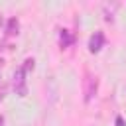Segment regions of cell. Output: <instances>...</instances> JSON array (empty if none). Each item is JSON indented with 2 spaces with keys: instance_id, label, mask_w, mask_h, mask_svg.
<instances>
[{
  "instance_id": "6da1fadb",
  "label": "cell",
  "mask_w": 126,
  "mask_h": 126,
  "mask_svg": "<svg viewBox=\"0 0 126 126\" xmlns=\"http://www.w3.org/2000/svg\"><path fill=\"white\" fill-rule=\"evenodd\" d=\"M96 89H98V79L91 73L85 75V81H83V94H85V102H91L93 96L96 94Z\"/></svg>"
},
{
  "instance_id": "7a4b0ae2",
  "label": "cell",
  "mask_w": 126,
  "mask_h": 126,
  "mask_svg": "<svg viewBox=\"0 0 126 126\" xmlns=\"http://www.w3.org/2000/svg\"><path fill=\"white\" fill-rule=\"evenodd\" d=\"M14 91L20 96H26V93H28V87H26V71L22 67L14 73Z\"/></svg>"
},
{
  "instance_id": "3957f363",
  "label": "cell",
  "mask_w": 126,
  "mask_h": 126,
  "mask_svg": "<svg viewBox=\"0 0 126 126\" xmlns=\"http://www.w3.org/2000/svg\"><path fill=\"white\" fill-rule=\"evenodd\" d=\"M102 45H104V33L102 32H94V35H91V39H89V51L96 53V51H100Z\"/></svg>"
},
{
  "instance_id": "277c9868",
  "label": "cell",
  "mask_w": 126,
  "mask_h": 126,
  "mask_svg": "<svg viewBox=\"0 0 126 126\" xmlns=\"http://www.w3.org/2000/svg\"><path fill=\"white\" fill-rule=\"evenodd\" d=\"M59 41H61V45H63V47H69L75 39H73V35H71L67 30H61V32H59Z\"/></svg>"
},
{
  "instance_id": "5b68a950",
  "label": "cell",
  "mask_w": 126,
  "mask_h": 126,
  "mask_svg": "<svg viewBox=\"0 0 126 126\" xmlns=\"http://www.w3.org/2000/svg\"><path fill=\"white\" fill-rule=\"evenodd\" d=\"M18 28H20L18 20H16V18H10V20H8V26H6V33H8V35H16V33H18Z\"/></svg>"
},
{
  "instance_id": "8992f818",
  "label": "cell",
  "mask_w": 126,
  "mask_h": 126,
  "mask_svg": "<svg viewBox=\"0 0 126 126\" xmlns=\"http://www.w3.org/2000/svg\"><path fill=\"white\" fill-rule=\"evenodd\" d=\"M22 69H24L26 73H28V71H32V69H33V59H26V61H24V65H22Z\"/></svg>"
},
{
  "instance_id": "52a82bcc",
  "label": "cell",
  "mask_w": 126,
  "mask_h": 126,
  "mask_svg": "<svg viewBox=\"0 0 126 126\" xmlns=\"http://www.w3.org/2000/svg\"><path fill=\"white\" fill-rule=\"evenodd\" d=\"M116 124H118V126H124V120H122V118L118 116V118H116Z\"/></svg>"
},
{
  "instance_id": "ba28073f",
  "label": "cell",
  "mask_w": 126,
  "mask_h": 126,
  "mask_svg": "<svg viewBox=\"0 0 126 126\" xmlns=\"http://www.w3.org/2000/svg\"><path fill=\"white\" fill-rule=\"evenodd\" d=\"M4 98V89H0V100Z\"/></svg>"
},
{
  "instance_id": "9c48e42d",
  "label": "cell",
  "mask_w": 126,
  "mask_h": 126,
  "mask_svg": "<svg viewBox=\"0 0 126 126\" xmlns=\"http://www.w3.org/2000/svg\"><path fill=\"white\" fill-rule=\"evenodd\" d=\"M2 124H4V118H2V116H0V126H2Z\"/></svg>"
}]
</instances>
